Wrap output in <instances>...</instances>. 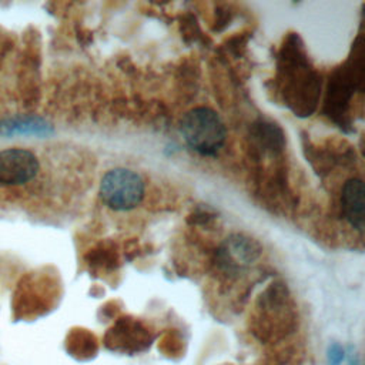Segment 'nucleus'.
Listing matches in <instances>:
<instances>
[{
    "label": "nucleus",
    "instance_id": "nucleus-1",
    "mask_svg": "<svg viewBox=\"0 0 365 365\" xmlns=\"http://www.w3.org/2000/svg\"><path fill=\"white\" fill-rule=\"evenodd\" d=\"M180 133L191 150L205 157L217 155L227 138L224 121L208 107L187 111L180 121Z\"/></svg>",
    "mask_w": 365,
    "mask_h": 365
},
{
    "label": "nucleus",
    "instance_id": "nucleus-3",
    "mask_svg": "<svg viewBox=\"0 0 365 365\" xmlns=\"http://www.w3.org/2000/svg\"><path fill=\"white\" fill-rule=\"evenodd\" d=\"M38 158L26 148H6L0 151V184L21 185L38 173Z\"/></svg>",
    "mask_w": 365,
    "mask_h": 365
},
{
    "label": "nucleus",
    "instance_id": "nucleus-5",
    "mask_svg": "<svg viewBox=\"0 0 365 365\" xmlns=\"http://www.w3.org/2000/svg\"><path fill=\"white\" fill-rule=\"evenodd\" d=\"M51 131L48 123L40 117H11L0 123V134L11 135H46Z\"/></svg>",
    "mask_w": 365,
    "mask_h": 365
},
{
    "label": "nucleus",
    "instance_id": "nucleus-2",
    "mask_svg": "<svg viewBox=\"0 0 365 365\" xmlns=\"http://www.w3.org/2000/svg\"><path fill=\"white\" fill-rule=\"evenodd\" d=\"M144 192L145 185L141 175L124 167L107 171L103 175L98 188L103 202L115 211H128L135 208L143 201Z\"/></svg>",
    "mask_w": 365,
    "mask_h": 365
},
{
    "label": "nucleus",
    "instance_id": "nucleus-6",
    "mask_svg": "<svg viewBox=\"0 0 365 365\" xmlns=\"http://www.w3.org/2000/svg\"><path fill=\"white\" fill-rule=\"evenodd\" d=\"M224 252L230 259L234 261L231 265L244 267L258 257L259 250L257 244L250 241L248 238H244L241 235H234L227 240Z\"/></svg>",
    "mask_w": 365,
    "mask_h": 365
},
{
    "label": "nucleus",
    "instance_id": "nucleus-4",
    "mask_svg": "<svg viewBox=\"0 0 365 365\" xmlns=\"http://www.w3.org/2000/svg\"><path fill=\"white\" fill-rule=\"evenodd\" d=\"M341 208L344 218L356 231H364V184L359 178H349L341 194Z\"/></svg>",
    "mask_w": 365,
    "mask_h": 365
}]
</instances>
